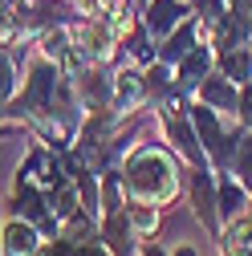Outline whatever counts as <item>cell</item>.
<instances>
[{
	"label": "cell",
	"instance_id": "cell-13",
	"mask_svg": "<svg viewBox=\"0 0 252 256\" xmlns=\"http://www.w3.org/2000/svg\"><path fill=\"white\" fill-rule=\"evenodd\" d=\"M66 8H70L78 20H102L106 0H66Z\"/></svg>",
	"mask_w": 252,
	"mask_h": 256
},
{
	"label": "cell",
	"instance_id": "cell-1",
	"mask_svg": "<svg viewBox=\"0 0 252 256\" xmlns=\"http://www.w3.org/2000/svg\"><path fill=\"white\" fill-rule=\"evenodd\" d=\"M122 183L130 200L171 208L183 196V158L163 138H146L122 158Z\"/></svg>",
	"mask_w": 252,
	"mask_h": 256
},
{
	"label": "cell",
	"instance_id": "cell-11",
	"mask_svg": "<svg viewBox=\"0 0 252 256\" xmlns=\"http://www.w3.org/2000/svg\"><path fill=\"white\" fill-rule=\"evenodd\" d=\"M16 90H20V61L12 57L8 45H0V114L8 110V102L16 98Z\"/></svg>",
	"mask_w": 252,
	"mask_h": 256
},
{
	"label": "cell",
	"instance_id": "cell-7",
	"mask_svg": "<svg viewBox=\"0 0 252 256\" xmlns=\"http://www.w3.org/2000/svg\"><path fill=\"white\" fill-rule=\"evenodd\" d=\"M45 236L37 224H28L24 216H4L0 220V256H41Z\"/></svg>",
	"mask_w": 252,
	"mask_h": 256
},
{
	"label": "cell",
	"instance_id": "cell-6",
	"mask_svg": "<svg viewBox=\"0 0 252 256\" xmlns=\"http://www.w3.org/2000/svg\"><path fill=\"white\" fill-rule=\"evenodd\" d=\"M187 200H192L196 220L212 236H220V204H216V171L212 167H192V175H187Z\"/></svg>",
	"mask_w": 252,
	"mask_h": 256
},
{
	"label": "cell",
	"instance_id": "cell-16",
	"mask_svg": "<svg viewBox=\"0 0 252 256\" xmlns=\"http://www.w3.org/2000/svg\"><path fill=\"white\" fill-rule=\"evenodd\" d=\"M138 256H171L159 240H142V248H138Z\"/></svg>",
	"mask_w": 252,
	"mask_h": 256
},
{
	"label": "cell",
	"instance_id": "cell-8",
	"mask_svg": "<svg viewBox=\"0 0 252 256\" xmlns=\"http://www.w3.org/2000/svg\"><path fill=\"white\" fill-rule=\"evenodd\" d=\"M192 98L204 102V106H212V110H220V114H232V118H236V110H240V86L216 70V74H208V78L196 86Z\"/></svg>",
	"mask_w": 252,
	"mask_h": 256
},
{
	"label": "cell",
	"instance_id": "cell-9",
	"mask_svg": "<svg viewBox=\"0 0 252 256\" xmlns=\"http://www.w3.org/2000/svg\"><path fill=\"white\" fill-rule=\"evenodd\" d=\"M208 74H216V45L200 41L187 57H179V66H175V82H179L183 94H196V86H200Z\"/></svg>",
	"mask_w": 252,
	"mask_h": 256
},
{
	"label": "cell",
	"instance_id": "cell-4",
	"mask_svg": "<svg viewBox=\"0 0 252 256\" xmlns=\"http://www.w3.org/2000/svg\"><path fill=\"white\" fill-rule=\"evenodd\" d=\"M138 16H142V28L150 33V41L163 45L183 20L196 16V8H192V0H146Z\"/></svg>",
	"mask_w": 252,
	"mask_h": 256
},
{
	"label": "cell",
	"instance_id": "cell-18",
	"mask_svg": "<svg viewBox=\"0 0 252 256\" xmlns=\"http://www.w3.org/2000/svg\"><path fill=\"white\" fill-rule=\"evenodd\" d=\"M0 8H4V12H12V8H16V0H0Z\"/></svg>",
	"mask_w": 252,
	"mask_h": 256
},
{
	"label": "cell",
	"instance_id": "cell-12",
	"mask_svg": "<svg viewBox=\"0 0 252 256\" xmlns=\"http://www.w3.org/2000/svg\"><path fill=\"white\" fill-rule=\"evenodd\" d=\"M228 171L252 191V130H240V142H236V154H232V167Z\"/></svg>",
	"mask_w": 252,
	"mask_h": 256
},
{
	"label": "cell",
	"instance_id": "cell-5",
	"mask_svg": "<svg viewBox=\"0 0 252 256\" xmlns=\"http://www.w3.org/2000/svg\"><path fill=\"white\" fill-rule=\"evenodd\" d=\"M146 78H142V66L134 61H122L114 66V114L118 118H130L138 110H146Z\"/></svg>",
	"mask_w": 252,
	"mask_h": 256
},
{
	"label": "cell",
	"instance_id": "cell-14",
	"mask_svg": "<svg viewBox=\"0 0 252 256\" xmlns=\"http://www.w3.org/2000/svg\"><path fill=\"white\" fill-rule=\"evenodd\" d=\"M24 37H20V24H16V12H4L0 8V45H20Z\"/></svg>",
	"mask_w": 252,
	"mask_h": 256
},
{
	"label": "cell",
	"instance_id": "cell-2",
	"mask_svg": "<svg viewBox=\"0 0 252 256\" xmlns=\"http://www.w3.org/2000/svg\"><path fill=\"white\" fill-rule=\"evenodd\" d=\"M74 41L78 49L86 53L90 66H118V61H126L122 53V41L106 28V20H74Z\"/></svg>",
	"mask_w": 252,
	"mask_h": 256
},
{
	"label": "cell",
	"instance_id": "cell-10",
	"mask_svg": "<svg viewBox=\"0 0 252 256\" xmlns=\"http://www.w3.org/2000/svg\"><path fill=\"white\" fill-rule=\"evenodd\" d=\"M126 216H130V228L138 232V240H154L163 228V208L146 204V200H126Z\"/></svg>",
	"mask_w": 252,
	"mask_h": 256
},
{
	"label": "cell",
	"instance_id": "cell-15",
	"mask_svg": "<svg viewBox=\"0 0 252 256\" xmlns=\"http://www.w3.org/2000/svg\"><path fill=\"white\" fill-rule=\"evenodd\" d=\"M236 122L244 130H252V78L240 86V110H236Z\"/></svg>",
	"mask_w": 252,
	"mask_h": 256
},
{
	"label": "cell",
	"instance_id": "cell-17",
	"mask_svg": "<svg viewBox=\"0 0 252 256\" xmlns=\"http://www.w3.org/2000/svg\"><path fill=\"white\" fill-rule=\"evenodd\" d=\"M171 256H200V252H196V248H187V244H179V248H175Z\"/></svg>",
	"mask_w": 252,
	"mask_h": 256
},
{
	"label": "cell",
	"instance_id": "cell-3",
	"mask_svg": "<svg viewBox=\"0 0 252 256\" xmlns=\"http://www.w3.org/2000/svg\"><path fill=\"white\" fill-rule=\"evenodd\" d=\"M74 78V94H78V106L82 114H94V110H114V70L110 66H86Z\"/></svg>",
	"mask_w": 252,
	"mask_h": 256
}]
</instances>
